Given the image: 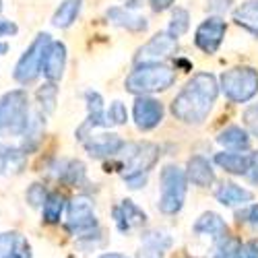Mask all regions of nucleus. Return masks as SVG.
<instances>
[{"label": "nucleus", "mask_w": 258, "mask_h": 258, "mask_svg": "<svg viewBox=\"0 0 258 258\" xmlns=\"http://www.w3.org/2000/svg\"><path fill=\"white\" fill-rule=\"evenodd\" d=\"M219 95V83L211 73H197L171 101V114L186 124H203Z\"/></svg>", "instance_id": "f257e3e1"}, {"label": "nucleus", "mask_w": 258, "mask_h": 258, "mask_svg": "<svg viewBox=\"0 0 258 258\" xmlns=\"http://www.w3.org/2000/svg\"><path fill=\"white\" fill-rule=\"evenodd\" d=\"M29 118V95L25 89H13L0 97V139L23 137Z\"/></svg>", "instance_id": "f03ea898"}, {"label": "nucleus", "mask_w": 258, "mask_h": 258, "mask_svg": "<svg viewBox=\"0 0 258 258\" xmlns=\"http://www.w3.org/2000/svg\"><path fill=\"white\" fill-rule=\"evenodd\" d=\"M176 83V73L165 64H137V69L126 77L124 87L137 97L165 91Z\"/></svg>", "instance_id": "7ed1b4c3"}, {"label": "nucleus", "mask_w": 258, "mask_h": 258, "mask_svg": "<svg viewBox=\"0 0 258 258\" xmlns=\"http://www.w3.org/2000/svg\"><path fill=\"white\" fill-rule=\"evenodd\" d=\"M161 182V197H159V211L163 215H176L184 207L186 190H188V178L186 171L178 165H165L159 174Z\"/></svg>", "instance_id": "20e7f679"}, {"label": "nucleus", "mask_w": 258, "mask_h": 258, "mask_svg": "<svg viewBox=\"0 0 258 258\" xmlns=\"http://www.w3.org/2000/svg\"><path fill=\"white\" fill-rule=\"evenodd\" d=\"M219 87L233 103H246L258 93V73L252 67H235L221 75Z\"/></svg>", "instance_id": "39448f33"}, {"label": "nucleus", "mask_w": 258, "mask_h": 258, "mask_svg": "<svg viewBox=\"0 0 258 258\" xmlns=\"http://www.w3.org/2000/svg\"><path fill=\"white\" fill-rule=\"evenodd\" d=\"M52 35L50 33H37V37L29 44V48L23 52L15 64V81L21 83V85H29L33 83L39 75H41V67H44V58H46V52L52 44Z\"/></svg>", "instance_id": "423d86ee"}, {"label": "nucleus", "mask_w": 258, "mask_h": 258, "mask_svg": "<svg viewBox=\"0 0 258 258\" xmlns=\"http://www.w3.org/2000/svg\"><path fill=\"white\" fill-rule=\"evenodd\" d=\"M126 174H147L159 161V147L153 143H126L122 147Z\"/></svg>", "instance_id": "0eeeda50"}, {"label": "nucleus", "mask_w": 258, "mask_h": 258, "mask_svg": "<svg viewBox=\"0 0 258 258\" xmlns=\"http://www.w3.org/2000/svg\"><path fill=\"white\" fill-rule=\"evenodd\" d=\"M97 227L95 207L89 197H75L67 209V229L75 235H85Z\"/></svg>", "instance_id": "6e6552de"}, {"label": "nucleus", "mask_w": 258, "mask_h": 258, "mask_svg": "<svg viewBox=\"0 0 258 258\" xmlns=\"http://www.w3.org/2000/svg\"><path fill=\"white\" fill-rule=\"evenodd\" d=\"M178 50V39L167 31L155 33L137 54V64H163L169 56H174Z\"/></svg>", "instance_id": "1a4fd4ad"}, {"label": "nucleus", "mask_w": 258, "mask_h": 258, "mask_svg": "<svg viewBox=\"0 0 258 258\" xmlns=\"http://www.w3.org/2000/svg\"><path fill=\"white\" fill-rule=\"evenodd\" d=\"M225 31H227V25L221 17H209L199 25L195 33V44L205 54H215L225 37Z\"/></svg>", "instance_id": "9d476101"}, {"label": "nucleus", "mask_w": 258, "mask_h": 258, "mask_svg": "<svg viewBox=\"0 0 258 258\" xmlns=\"http://www.w3.org/2000/svg\"><path fill=\"white\" fill-rule=\"evenodd\" d=\"M133 114H135V122L139 126V131H153L163 120V103L149 95L137 97Z\"/></svg>", "instance_id": "9b49d317"}, {"label": "nucleus", "mask_w": 258, "mask_h": 258, "mask_svg": "<svg viewBox=\"0 0 258 258\" xmlns=\"http://www.w3.org/2000/svg\"><path fill=\"white\" fill-rule=\"evenodd\" d=\"M124 145L126 143L114 133H93L83 141L85 151H87L91 157H97V159L118 155Z\"/></svg>", "instance_id": "f8f14e48"}, {"label": "nucleus", "mask_w": 258, "mask_h": 258, "mask_svg": "<svg viewBox=\"0 0 258 258\" xmlns=\"http://www.w3.org/2000/svg\"><path fill=\"white\" fill-rule=\"evenodd\" d=\"M112 213H114V223H116L118 231H122V233H128L131 229L147 223V213L131 199H126L118 207H114Z\"/></svg>", "instance_id": "ddd939ff"}, {"label": "nucleus", "mask_w": 258, "mask_h": 258, "mask_svg": "<svg viewBox=\"0 0 258 258\" xmlns=\"http://www.w3.org/2000/svg\"><path fill=\"white\" fill-rule=\"evenodd\" d=\"M64 69H67V46L62 41H52L46 52L41 73L48 79V83H58L64 75Z\"/></svg>", "instance_id": "4468645a"}, {"label": "nucleus", "mask_w": 258, "mask_h": 258, "mask_svg": "<svg viewBox=\"0 0 258 258\" xmlns=\"http://www.w3.org/2000/svg\"><path fill=\"white\" fill-rule=\"evenodd\" d=\"M105 17H107V21H110L112 25L128 29L133 33H143L149 27L147 19L143 15H137V13H133L131 9H126V7H112V9H107Z\"/></svg>", "instance_id": "2eb2a0df"}, {"label": "nucleus", "mask_w": 258, "mask_h": 258, "mask_svg": "<svg viewBox=\"0 0 258 258\" xmlns=\"http://www.w3.org/2000/svg\"><path fill=\"white\" fill-rule=\"evenodd\" d=\"M186 178L195 184V186H211L215 182V171L213 165L209 163L207 157L203 155H192L188 159V169H186Z\"/></svg>", "instance_id": "dca6fc26"}, {"label": "nucleus", "mask_w": 258, "mask_h": 258, "mask_svg": "<svg viewBox=\"0 0 258 258\" xmlns=\"http://www.w3.org/2000/svg\"><path fill=\"white\" fill-rule=\"evenodd\" d=\"M171 246V238L163 231H147L143 235V248L139 250V258H163L165 250Z\"/></svg>", "instance_id": "f3484780"}, {"label": "nucleus", "mask_w": 258, "mask_h": 258, "mask_svg": "<svg viewBox=\"0 0 258 258\" xmlns=\"http://www.w3.org/2000/svg\"><path fill=\"white\" fill-rule=\"evenodd\" d=\"M195 231L201 233V235H211V238L217 240V242H221L223 238H227V225H225V221L219 217L217 213H213V211L203 213L201 217L197 219Z\"/></svg>", "instance_id": "a211bd4d"}, {"label": "nucleus", "mask_w": 258, "mask_h": 258, "mask_svg": "<svg viewBox=\"0 0 258 258\" xmlns=\"http://www.w3.org/2000/svg\"><path fill=\"white\" fill-rule=\"evenodd\" d=\"M215 199H217L221 205L225 207H235V205H246L254 199V195L250 190L238 186V184H233V182H223L217 192H215Z\"/></svg>", "instance_id": "6ab92c4d"}, {"label": "nucleus", "mask_w": 258, "mask_h": 258, "mask_svg": "<svg viewBox=\"0 0 258 258\" xmlns=\"http://www.w3.org/2000/svg\"><path fill=\"white\" fill-rule=\"evenodd\" d=\"M215 163H217L221 169H225L227 174L246 176L248 163H250V155L238 153V151H221V153L215 155Z\"/></svg>", "instance_id": "aec40b11"}, {"label": "nucleus", "mask_w": 258, "mask_h": 258, "mask_svg": "<svg viewBox=\"0 0 258 258\" xmlns=\"http://www.w3.org/2000/svg\"><path fill=\"white\" fill-rule=\"evenodd\" d=\"M233 21L258 37V0H246L233 11Z\"/></svg>", "instance_id": "412c9836"}, {"label": "nucleus", "mask_w": 258, "mask_h": 258, "mask_svg": "<svg viewBox=\"0 0 258 258\" xmlns=\"http://www.w3.org/2000/svg\"><path fill=\"white\" fill-rule=\"evenodd\" d=\"M217 143L223 145L225 149H231V151H248L250 149V137L244 128L240 126H227L225 131L219 133Z\"/></svg>", "instance_id": "4be33fe9"}, {"label": "nucleus", "mask_w": 258, "mask_h": 258, "mask_svg": "<svg viewBox=\"0 0 258 258\" xmlns=\"http://www.w3.org/2000/svg\"><path fill=\"white\" fill-rule=\"evenodd\" d=\"M56 178L69 186H79L85 182V165L79 159H62L58 163Z\"/></svg>", "instance_id": "5701e85b"}, {"label": "nucleus", "mask_w": 258, "mask_h": 258, "mask_svg": "<svg viewBox=\"0 0 258 258\" xmlns=\"http://www.w3.org/2000/svg\"><path fill=\"white\" fill-rule=\"evenodd\" d=\"M81 9H83V0H64V3L56 9L54 17H52V25L58 27V29L71 27L77 21Z\"/></svg>", "instance_id": "b1692460"}, {"label": "nucleus", "mask_w": 258, "mask_h": 258, "mask_svg": "<svg viewBox=\"0 0 258 258\" xmlns=\"http://www.w3.org/2000/svg\"><path fill=\"white\" fill-rule=\"evenodd\" d=\"M67 209V199H64L60 192H50V197L46 199L44 207H41V217L46 223L54 225L62 219V213Z\"/></svg>", "instance_id": "393cba45"}, {"label": "nucleus", "mask_w": 258, "mask_h": 258, "mask_svg": "<svg viewBox=\"0 0 258 258\" xmlns=\"http://www.w3.org/2000/svg\"><path fill=\"white\" fill-rule=\"evenodd\" d=\"M25 159V153L19 147H9L0 143V176L11 171V167H19Z\"/></svg>", "instance_id": "a878e982"}, {"label": "nucleus", "mask_w": 258, "mask_h": 258, "mask_svg": "<svg viewBox=\"0 0 258 258\" xmlns=\"http://www.w3.org/2000/svg\"><path fill=\"white\" fill-rule=\"evenodd\" d=\"M37 103L44 114H52L58 103V87L56 83H46L37 89Z\"/></svg>", "instance_id": "bb28decb"}, {"label": "nucleus", "mask_w": 258, "mask_h": 258, "mask_svg": "<svg viewBox=\"0 0 258 258\" xmlns=\"http://www.w3.org/2000/svg\"><path fill=\"white\" fill-rule=\"evenodd\" d=\"M188 27H190V15H188V11L176 7V11L171 13V21H169V29H167V33H169V35H174V37L178 39L180 35H184V33L188 31Z\"/></svg>", "instance_id": "cd10ccee"}, {"label": "nucleus", "mask_w": 258, "mask_h": 258, "mask_svg": "<svg viewBox=\"0 0 258 258\" xmlns=\"http://www.w3.org/2000/svg\"><path fill=\"white\" fill-rule=\"evenodd\" d=\"M23 235H19L17 231H5L0 233V258H9L11 254L17 252L19 242Z\"/></svg>", "instance_id": "c85d7f7f"}, {"label": "nucleus", "mask_w": 258, "mask_h": 258, "mask_svg": "<svg viewBox=\"0 0 258 258\" xmlns=\"http://www.w3.org/2000/svg\"><path fill=\"white\" fill-rule=\"evenodd\" d=\"M105 118H107V124H114V126L126 124V120H128L126 105L122 101H112L110 107L105 110Z\"/></svg>", "instance_id": "c756f323"}, {"label": "nucleus", "mask_w": 258, "mask_h": 258, "mask_svg": "<svg viewBox=\"0 0 258 258\" xmlns=\"http://www.w3.org/2000/svg\"><path fill=\"white\" fill-rule=\"evenodd\" d=\"M85 101H87V112L93 118H105V107H103V97L97 91H87L85 93Z\"/></svg>", "instance_id": "7c9ffc66"}, {"label": "nucleus", "mask_w": 258, "mask_h": 258, "mask_svg": "<svg viewBox=\"0 0 258 258\" xmlns=\"http://www.w3.org/2000/svg\"><path fill=\"white\" fill-rule=\"evenodd\" d=\"M48 197H50L48 190L41 186V184H31L27 188V192H25V199H27V203L31 207H44V203H46Z\"/></svg>", "instance_id": "2f4dec72"}, {"label": "nucleus", "mask_w": 258, "mask_h": 258, "mask_svg": "<svg viewBox=\"0 0 258 258\" xmlns=\"http://www.w3.org/2000/svg\"><path fill=\"white\" fill-rule=\"evenodd\" d=\"M233 0H207V11L215 13V17H221L225 11H229Z\"/></svg>", "instance_id": "473e14b6"}, {"label": "nucleus", "mask_w": 258, "mask_h": 258, "mask_svg": "<svg viewBox=\"0 0 258 258\" xmlns=\"http://www.w3.org/2000/svg\"><path fill=\"white\" fill-rule=\"evenodd\" d=\"M244 120H246V126L252 131V135L258 137V103L248 107L246 114H244Z\"/></svg>", "instance_id": "72a5a7b5"}, {"label": "nucleus", "mask_w": 258, "mask_h": 258, "mask_svg": "<svg viewBox=\"0 0 258 258\" xmlns=\"http://www.w3.org/2000/svg\"><path fill=\"white\" fill-rule=\"evenodd\" d=\"M246 178L250 180V184L258 186V151H252L250 153V163H248Z\"/></svg>", "instance_id": "f704fd0d"}, {"label": "nucleus", "mask_w": 258, "mask_h": 258, "mask_svg": "<svg viewBox=\"0 0 258 258\" xmlns=\"http://www.w3.org/2000/svg\"><path fill=\"white\" fill-rule=\"evenodd\" d=\"M124 182L128 184V188H143L147 184V174H124Z\"/></svg>", "instance_id": "c9c22d12"}, {"label": "nucleus", "mask_w": 258, "mask_h": 258, "mask_svg": "<svg viewBox=\"0 0 258 258\" xmlns=\"http://www.w3.org/2000/svg\"><path fill=\"white\" fill-rule=\"evenodd\" d=\"M238 258H258V244L256 242H248L240 246Z\"/></svg>", "instance_id": "e433bc0d"}, {"label": "nucleus", "mask_w": 258, "mask_h": 258, "mask_svg": "<svg viewBox=\"0 0 258 258\" xmlns=\"http://www.w3.org/2000/svg\"><path fill=\"white\" fill-rule=\"evenodd\" d=\"M17 31H19V27L13 23V21L0 19V37H13V35H17Z\"/></svg>", "instance_id": "4c0bfd02"}, {"label": "nucleus", "mask_w": 258, "mask_h": 258, "mask_svg": "<svg viewBox=\"0 0 258 258\" xmlns=\"http://www.w3.org/2000/svg\"><path fill=\"white\" fill-rule=\"evenodd\" d=\"M174 3H176V0H149V5H151V9H153L155 13H163V11H167Z\"/></svg>", "instance_id": "58836bf2"}, {"label": "nucleus", "mask_w": 258, "mask_h": 258, "mask_svg": "<svg viewBox=\"0 0 258 258\" xmlns=\"http://www.w3.org/2000/svg\"><path fill=\"white\" fill-rule=\"evenodd\" d=\"M246 221L250 223V225H254V227H258V205H252L248 211H246Z\"/></svg>", "instance_id": "ea45409f"}, {"label": "nucleus", "mask_w": 258, "mask_h": 258, "mask_svg": "<svg viewBox=\"0 0 258 258\" xmlns=\"http://www.w3.org/2000/svg\"><path fill=\"white\" fill-rule=\"evenodd\" d=\"M99 258H128V256H124V254H118V252H105V254H101Z\"/></svg>", "instance_id": "a19ab883"}, {"label": "nucleus", "mask_w": 258, "mask_h": 258, "mask_svg": "<svg viewBox=\"0 0 258 258\" xmlns=\"http://www.w3.org/2000/svg\"><path fill=\"white\" fill-rule=\"evenodd\" d=\"M124 3H126V9H137V7H141V0H124Z\"/></svg>", "instance_id": "79ce46f5"}, {"label": "nucleus", "mask_w": 258, "mask_h": 258, "mask_svg": "<svg viewBox=\"0 0 258 258\" xmlns=\"http://www.w3.org/2000/svg\"><path fill=\"white\" fill-rule=\"evenodd\" d=\"M7 52H9V44H7V41L0 39V56H5Z\"/></svg>", "instance_id": "37998d69"}, {"label": "nucleus", "mask_w": 258, "mask_h": 258, "mask_svg": "<svg viewBox=\"0 0 258 258\" xmlns=\"http://www.w3.org/2000/svg\"><path fill=\"white\" fill-rule=\"evenodd\" d=\"M0 15H3V0H0Z\"/></svg>", "instance_id": "c03bdc74"}]
</instances>
